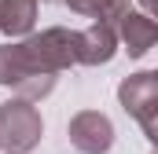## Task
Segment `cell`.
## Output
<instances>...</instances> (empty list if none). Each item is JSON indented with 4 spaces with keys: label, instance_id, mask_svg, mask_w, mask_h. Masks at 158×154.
<instances>
[{
    "label": "cell",
    "instance_id": "6da1fadb",
    "mask_svg": "<svg viewBox=\"0 0 158 154\" xmlns=\"http://www.w3.org/2000/svg\"><path fill=\"white\" fill-rule=\"evenodd\" d=\"M55 81L59 74L33 66L22 44H0V84L4 88H15L22 99H44L55 92Z\"/></svg>",
    "mask_w": 158,
    "mask_h": 154
},
{
    "label": "cell",
    "instance_id": "7a4b0ae2",
    "mask_svg": "<svg viewBox=\"0 0 158 154\" xmlns=\"http://www.w3.org/2000/svg\"><path fill=\"white\" fill-rule=\"evenodd\" d=\"M44 136V121H40L33 99H7L0 107V147L7 154H30Z\"/></svg>",
    "mask_w": 158,
    "mask_h": 154
},
{
    "label": "cell",
    "instance_id": "3957f363",
    "mask_svg": "<svg viewBox=\"0 0 158 154\" xmlns=\"http://www.w3.org/2000/svg\"><path fill=\"white\" fill-rule=\"evenodd\" d=\"M118 103L125 107V114H132L140 121L151 147H158V74L155 70L129 74L118 84Z\"/></svg>",
    "mask_w": 158,
    "mask_h": 154
},
{
    "label": "cell",
    "instance_id": "277c9868",
    "mask_svg": "<svg viewBox=\"0 0 158 154\" xmlns=\"http://www.w3.org/2000/svg\"><path fill=\"white\" fill-rule=\"evenodd\" d=\"M22 48L33 59V66L48 70V74H63V70H70L77 63V33L74 30H63V26L30 33V37L22 40Z\"/></svg>",
    "mask_w": 158,
    "mask_h": 154
},
{
    "label": "cell",
    "instance_id": "5b68a950",
    "mask_svg": "<svg viewBox=\"0 0 158 154\" xmlns=\"http://www.w3.org/2000/svg\"><path fill=\"white\" fill-rule=\"evenodd\" d=\"M66 132H70V143L81 154H107L110 143H114V125H110V117L99 114V110H81V114H74Z\"/></svg>",
    "mask_w": 158,
    "mask_h": 154
},
{
    "label": "cell",
    "instance_id": "8992f818",
    "mask_svg": "<svg viewBox=\"0 0 158 154\" xmlns=\"http://www.w3.org/2000/svg\"><path fill=\"white\" fill-rule=\"evenodd\" d=\"M118 51V26L114 22H92L77 33V63L81 66H103Z\"/></svg>",
    "mask_w": 158,
    "mask_h": 154
},
{
    "label": "cell",
    "instance_id": "52a82bcc",
    "mask_svg": "<svg viewBox=\"0 0 158 154\" xmlns=\"http://www.w3.org/2000/svg\"><path fill=\"white\" fill-rule=\"evenodd\" d=\"M118 37L129 51V59H140L158 44V22L143 11H125L118 18Z\"/></svg>",
    "mask_w": 158,
    "mask_h": 154
},
{
    "label": "cell",
    "instance_id": "ba28073f",
    "mask_svg": "<svg viewBox=\"0 0 158 154\" xmlns=\"http://www.w3.org/2000/svg\"><path fill=\"white\" fill-rule=\"evenodd\" d=\"M37 22V0H0V33L4 37H30Z\"/></svg>",
    "mask_w": 158,
    "mask_h": 154
},
{
    "label": "cell",
    "instance_id": "9c48e42d",
    "mask_svg": "<svg viewBox=\"0 0 158 154\" xmlns=\"http://www.w3.org/2000/svg\"><path fill=\"white\" fill-rule=\"evenodd\" d=\"M66 7L70 11H77L85 18H96V22H114L118 26V18L129 11V4L125 0H66Z\"/></svg>",
    "mask_w": 158,
    "mask_h": 154
},
{
    "label": "cell",
    "instance_id": "30bf717a",
    "mask_svg": "<svg viewBox=\"0 0 158 154\" xmlns=\"http://www.w3.org/2000/svg\"><path fill=\"white\" fill-rule=\"evenodd\" d=\"M143 11H147V15L158 22V0H143Z\"/></svg>",
    "mask_w": 158,
    "mask_h": 154
},
{
    "label": "cell",
    "instance_id": "8fae6325",
    "mask_svg": "<svg viewBox=\"0 0 158 154\" xmlns=\"http://www.w3.org/2000/svg\"><path fill=\"white\" fill-rule=\"evenodd\" d=\"M151 154H158V147H155V151H151Z\"/></svg>",
    "mask_w": 158,
    "mask_h": 154
},
{
    "label": "cell",
    "instance_id": "7c38bea8",
    "mask_svg": "<svg viewBox=\"0 0 158 154\" xmlns=\"http://www.w3.org/2000/svg\"><path fill=\"white\" fill-rule=\"evenodd\" d=\"M155 74H158V70H155Z\"/></svg>",
    "mask_w": 158,
    "mask_h": 154
}]
</instances>
